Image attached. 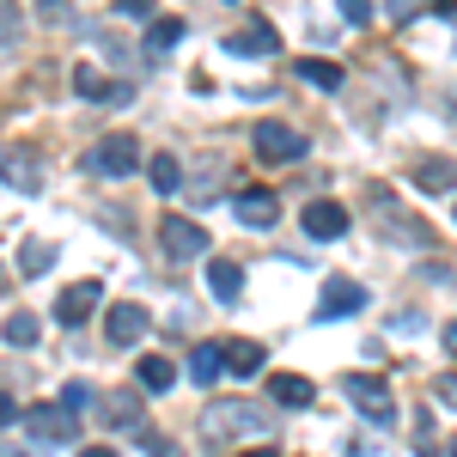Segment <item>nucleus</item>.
Instances as JSON below:
<instances>
[{
	"instance_id": "20e7f679",
	"label": "nucleus",
	"mask_w": 457,
	"mask_h": 457,
	"mask_svg": "<svg viewBox=\"0 0 457 457\" xmlns=\"http://www.w3.org/2000/svg\"><path fill=\"white\" fill-rule=\"evenodd\" d=\"M342 396H348V403L360 409V415H366V421H378V427L396 421V403H390L385 378H372V372H342Z\"/></svg>"
},
{
	"instance_id": "2f4dec72",
	"label": "nucleus",
	"mask_w": 457,
	"mask_h": 457,
	"mask_svg": "<svg viewBox=\"0 0 457 457\" xmlns=\"http://www.w3.org/2000/svg\"><path fill=\"white\" fill-rule=\"evenodd\" d=\"M385 12H390V25H409L421 12V0H385Z\"/></svg>"
},
{
	"instance_id": "b1692460",
	"label": "nucleus",
	"mask_w": 457,
	"mask_h": 457,
	"mask_svg": "<svg viewBox=\"0 0 457 457\" xmlns=\"http://www.w3.org/2000/svg\"><path fill=\"white\" fill-rule=\"evenodd\" d=\"M220 372H226V348H213V342L189 348V378H195V385H213Z\"/></svg>"
},
{
	"instance_id": "aec40b11",
	"label": "nucleus",
	"mask_w": 457,
	"mask_h": 457,
	"mask_svg": "<svg viewBox=\"0 0 457 457\" xmlns=\"http://www.w3.org/2000/svg\"><path fill=\"white\" fill-rule=\"evenodd\" d=\"M146 177H153L159 195H177V189H183V159H177V153H153V159H146Z\"/></svg>"
},
{
	"instance_id": "f03ea898",
	"label": "nucleus",
	"mask_w": 457,
	"mask_h": 457,
	"mask_svg": "<svg viewBox=\"0 0 457 457\" xmlns=\"http://www.w3.org/2000/svg\"><path fill=\"white\" fill-rule=\"evenodd\" d=\"M366 208H372V226H378V238H385V245H396V250H433V226H427V220L409 208L396 189L378 183V189L366 195Z\"/></svg>"
},
{
	"instance_id": "ea45409f",
	"label": "nucleus",
	"mask_w": 457,
	"mask_h": 457,
	"mask_svg": "<svg viewBox=\"0 0 457 457\" xmlns=\"http://www.w3.org/2000/svg\"><path fill=\"white\" fill-rule=\"evenodd\" d=\"M86 457H116V452H110V445H86Z\"/></svg>"
},
{
	"instance_id": "6ab92c4d",
	"label": "nucleus",
	"mask_w": 457,
	"mask_h": 457,
	"mask_svg": "<svg viewBox=\"0 0 457 457\" xmlns=\"http://www.w3.org/2000/svg\"><path fill=\"white\" fill-rule=\"evenodd\" d=\"M415 183H421L427 195H452L457 189V165L452 159H421V165H415Z\"/></svg>"
},
{
	"instance_id": "7ed1b4c3",
	"label": "nucleus",
	"mask_w": 457,
	"mask_h": 457,
	"mask_svg": "<svg viewBox=\"0 0 457 457\" xmlns=\"http://www.w3.org/2000/svg\"><path fill=\"white\" fill-rule=\"evenodd\" d=\"M92 177H129L141 165V141L135 135H104L98 146H86V159H79Z\"/></svg>"
},
{
	"instance_id": "1a4fd4ad",
	"label": "nucleus",
	"mask_w": 457,
	"mask_h": 457,
	"mask_svg": "<svg viewBox=\"0 0 457 457\" xmlns=\"http://www.w3.org/2000/svg\"><path fill=\"white\" fill-rule=\"evenodd\" d=\"M159 238H165V256H171V262L208 256V232H202L195 220H183V213H165V220H159Z\"/></svg>"
},
{
	"instance_id": "4be33fe9",
	"label": "nucleus",
	"mask_w": 457,
	"mask_h": 457,
	"mask_svg": "<svg viewBox=\"0 0 457 457\" xmlns=\"http://www.w3.org/2000/svg\"><path fill=\"white\" fill-rule=\"evenodd\" d=\"M262 360H269L262 342H232V348H226V372H232V378H256Z\"/></svg>"
},
{
	"instance_id": "6e6552de",
	"label": "nucleus",
	"mask_w": 457,
	"mask_h": 457,
	"mask_svg": "<svg viewBox=\"0 0 457 457\" xmlns=\"http://www.w3.org/2000/svg\"><path fill=\"white\" fill-rule=\"evenodd\" d=\"M353 312H366V287L348 281V275L323 281V293H317V305H312L317 323H336V317H353Z\"/></svg>"
},
{
	"instance_id": "a19ab883",
	"label": "nucleus",
	"mask_w": 457,
	"mask_h": 457,
	"mask_svg": "<svg viewBox=\"0 0 457 457\" xmlns=\"http://www.w3.org/2000/svg\"><path fill=\"white\" fill-rule=\"evenodd\" d=\"M452 457H457V445H452Z\"/></svg>"
},
{
	"instance_id": "423d86ee",
	"label": "nucleus",
	"mask_w": 457,
	"mask_h": 457,
	"mask_svg": "<svg viewBox=\"0 0 457 457\" xmlns=\"http://www.w3.org/2000/svg\"><path fill=\"white\" fill-rule=\"evenodd\" d=\"M250 141H256V159H262V165H299V159H305V135L287 129V122H275V116L256 122Z\"/></svg>"
},
{
	"instance_id": "4c0bfd02",
	"label": "nucleus",
	"mask_w": 457,
	"mask_h": 457,
	"mask_svg": "<svg viewBox=\"0 0 457 457\" xmlns=\"http://www.w3.org/2000/svg\"><path fill=\"white\" fill-rule=\"evenodd\" d=\"M433 12H445V19H452V12H457V0H433Z\"/></svg>"
},
{
	"instance_id": "5701e85b",
	"label": "nucleus",
	"mask_w": 457,
	"mask_h": 457,
	"mask_svg": "<svg viewBox=\"0 0 457 457\" xmlns=\"http://www.w3.org/2000/svg\"><path fill=\"white\" fill-rule=\"evenodd\" d=\"M135 378H141L146 390H171L177 385V366L165 360V353H141V360H135Z\"/></svg>"
},
{
	"instance_id": "f257e3e1",
	"label": "nucleus",
	"mask_w": 457,
	"mask_h": 457,
	"mask_svg": "<svg viewBox=\"0 0 457 457\" xmlns=\"http://www.w3.org/2000/svg\"><path fill=\"white\" fill-rule=\"evenodd\" d=\"M202 433L220 439V445H250V439H269L275 433V415L245 403V396H220V403L202 409Z\"/></svg>"
},
{
	"instance_id": "a211bd4d",
	"label": "nucleus",
	"mask_w": 457,
	"mask_h": 457,
	"mask_svg": "<svg viewBox=\"0 0 457 457\" xmlns=\"http://www.w3.org/2000/svg\"><path fill=\"white\" fill-rule=\"evenodd\" d=\"M269 396H275V403H281V409H312V378H299V372H275V378H269Z\"/></svg>"
},
{
	"instance_id": "cd10ccee",
	"label": "nucleus",
	"mask_w": 457,
	"mask_h": 457,
	"mask_svg": "<svg viewBox=\"0 0 457 457\" xmlns=\"http://www.w3.org/2000/svg\"><path fill=\"white\" fill-rule=\"evenodd\" d=\"M104 415L116 427H141V396H135V390H116V396L104 403Z\"/></svg>"
},
{
	"instance_id": "58836bf2",
	"label": "nucleus",
	"mask_w": 457,
	"mask_h": 457,
	"mask_svg": "<svg viewBox=\"0 0 457 457\" xmlns=\"http://www.w3.org/2000/svg\"><path fill=\"white\" fill-rule=\"evenodd\" d=\"M0 457H31V452L25 445H0Z\"/></svg>"
},
{
	"instance_id": "a878e982",
	"label": "nucleus",
	"mask_w": 457,
	"mask_h": 457,
	"mask_svg": "<svg viewBox=\"0 0 457 457\" xmlns=\"http://www.w3.org/2000/svg\"><path fill=\"white\" fill-rule=\"evenodd\" d=\"M299 79H305V86H317V92H336V86H342V68H336V62L305 55V62H299Z\"/></svg>"
},
{
	"instance_id": "c85d7f7f",
	"label": "nucleus",
	"mask_w": 457,
	"mask_h": 457,
	"mask_svg": "<svg viewBox=\"0 0 457 457\" xmlns=\"http://www.w3.org/2000/svg\"><path fill=\"white\" fill-rule=\"evenodd\" d=\"M62 409H68V415H92V409H98V390L73 378V385H62Z\"/></svg>"
},
{
	"instance_id": "473e14b6",
	"label": "nucleus",
	"mask_w": 457,
	"mask_h": 457,
	"mask_svg": "<svg viewBox=\"0 0 457 457\" xmlns=\"http://www.w3.org/2000/svg\"><path fill=\"white\" fill-rule=\"evenodd\" d=\"M37 12H43L49 25H68V0H37Z\"/></svg>"
},
{
	"instance_id": "c9c22d12",
	"label": "nucleus",
	"mask_w": 457,
	"mask_h": 457,
	"mask_svg": "<svg viewBox=\"0 0 457 457\" xmlns=\"http://www.w3.org/2000/svg\"><path fill=\"white\" fill-rule=\"evenodd\" d=\"M6 421H19V403H12V396L0 390V427H6Z\"/></svg>"
},
{
	"instance_id": "dca6fc26",
	"label": "nucleus",
	"mask_w": 457,
	"mask_h": 457,
	"mask_svg": "<svg viewBox=\"0 0 457 457\" xmlns=\"http://www.w3.org/2000/svg\"><path fill=\"white\" fill-rule=\"evenodd\" d=\"M208 293L220 305H238V299H245V269H238L232 256H213L208 262Z\"/></svg>"
},
{
	"instance_id": "bb28decb",
	"label": "nucleus",
	"mask_w": 457,
	"mask_h": 457,
	"mask_svg": "<svg viewBox=\"0 0 457 457\" xmlns=\"http://www.w3.org/2000/svg\"><path fill=\"white\" fill-rule=\"evenodd\" d=\"M19 269H25V275H49V269H55V245H49V238H31V245L19 250Z\"/></svg>"
},
{
	"instance_id": "79ce46f5",
	"label": "nucleus",
	"mask_w": 457,
	"mask_h": 457,
	"mask_svg": "<svg viewBox=\"0 0 457 457\" xmlns=\"http://www.w3.org/2000/svg\"><path fill=\"white\" fill-rule=\"evenodd\" d=\"M0 281H6V275H0Z\"/></svg>"
},
{
	"instance_id": "c756f323",
	"label": "nucleus",
	"mask_w": 457,
	"mask_h": 457,
	"mask_svg": "<svg viewBox=\"0 0 457 457\" xmlns=\"http://www.w3.org/2000/svg\"><path fill=\"white\" fill-rule=\"evenodd\" d=\"M110 12H116V19H141V25L159 19V6H153V0H110Z\"/></svg>"
},
{
	"instance_id": "72a5a7b5",
	"label": "nucleus",
	"mask_w": 457,
	"mask_h": 457,
	"mask_svg": "<svg viewBox=\"0 0 457 457\" xmlns=\"http://www.w3.org/2000/svg\"><path fill=\"white\" fill-rule=\"evenodd\" d=\"M12 37H19V12H12V6H0V43H12Z\"/></svg>"
},
{
	"instance_id": "7c9ffc66",
	"label": "nucleus",
	"mask_w": 457,
	"mask_h": 457,
	"mask_svg": "<svg viewBox=\"0 0 457 457\" xmlns=\"http://www.w3.org/2000/svg\"><path fill=\"white\" fill-rule=\"evenodd\" d=\"M348 25H372V0H336Z\"/></svg>"
},
{
	"instance_id": "f3484780",
	"label": "nucleus",
	"mask_w": 457,
	"mask_h": 457,
	"mask_svg": "<svg viewBox=\"0 0 457 457\" xmlns=\"http://www.w3.org/2000/svg\"><path fill=\"white\" fill-rule=\"evenodd\" d=\"M305 232H312L317 245L342 238V232H348V208H342V202H312V208H305Z\"/></svg>"
},
{
	"instance_id": "ddd939ff",
	"label": "nucleus",
	"mask_w": 457,
	"mask_h": 457,
	"mask_svg": "<svg viewBox=\"0 0 457 457\" xmlns=\"http://www.w3.org/2000/svg\"><path fill=\"white\" fill-rule=\"evenodd\" d=\"M275 49H281V37H275V25H262V19H250V25H238V31H226V55L256 62V55H275Z\"/></svg>"
},
{
	"instance_id": "4468645a",
	"label": "nucleus",
	"mask_w": 457,
	"mask_h": 457,
	"mask_svg": "<svg viewBox=\"0 0 457 457\" xmlns=\"http://www.w3.org/2000/svg\"><path fill=\"white\" fill-rule=\"evenodd\" d=\"M98 299H104V287L98 281H73L62 299H55V323H68V329H79L86 317L98 312Z\"/></svg>"
},
{
	"instance_id": "39448f33",
	"label": "nucleus",
	"mask_w": 457,
	"mask_h": 457,
	"mask_svg": "<svg viewBox=\"0 0 457 457\" xmlns=\"http://www.w3.org/2000/svg\"><path fill=\"white\" fill-rule=\"evenodd\" d=\"M0 183H6L12 195H37V189H43V159H37V146H25V141L0 146Z\"/></svg>"
},
{
	"instance_id": "412c9836",
	"label": "nucleus",
	"mask_w": 457,
	"mask_h": 457,
	"mask_svg": "<svg viewBox=\"0 0 457 457\" xmlns=\"http://www.w3.org/2000/svg\"><path fill=\"white\" fill-rule=\"evenodd\" d=\"M183 31H189V25H183V19H153V25H146V55H171L177 43H183Z\"/></svg>"
},
{
	"instance_id": "9b49d317",
	"label": "nucleus",
	"mask_w": 457,
	"mask_h": 457,
	"mask_svg": "<svg viewBox=\"0 0 457 457\" xmlns=\"http://www.w3.org/2000/svg\"><path fill=\"white\" fill-rule=\"evenodd\" d=\"M73 92H79V98H86V104H135V86H129V79H104V73L98 68H86V62H79V68H73Z\"/></svg>"
},
{
	"instance_id": "393cba45",
	"label": "nucleus",
	"mask_w": 457,
	"mask_h": 457,
	"mask_svg": "<svg viewBox=\"0 0 457 457\" xmlns=\"http://www.w3.org/2000/svg\"><path fill=\"white\" fill-rule=\"evenodd\" d=\"M0 336H6L12 348H37V342H43V323H37V312H12L0 323Z\"/></svg>"
},
{
	"instance_id": "0eeeda50",
	"label": "nucleus",
	"mask_w": 457,
	"mask_h": 457,
	"mask_svg": "<svg viewBox=\"0 0 457 457\" xmlns=\"http://www.w3.org/2000/svg\"><path fill=\"white\" fill-rule=\"evenodd\" d=\"M25 427H31L37 445H73V439H79V415H68L62 403H37V409H25Z\"/></svg>"
},
{
	"instance_id": "9d476101",
	"label": "nucleus",
	"mask_w": 457,
	"mask_h": 457,
	"mask_svg": "<svg viewBox=\"0 0 457 457\" xmlns=\"http://www.w3.org/2000/svg\"><path fill=\"white\" fill-rule=\"evenodd\" d=\"M146 329H153V317H146L141 299H122V305H110V317H104V342H110V348H135Z\"/></svg>"
},
{
	"instance_id": "f8f14e48",
	"label": "nucleus",
	"mask_w": 457,
	"mask_h": 457,
	"mask_svg": "<svg viewBox=\"0 0 457 457\" xmlns=\"http://www.w3.org/2000/svg\"><path fill=\"white\" fill-rule=\"evenodd\" d=\"M220 177H226V159H220V153H202V159L183 171V202H195V208L213 202V195H220Z\"/></svg>"
},
{
	"instance_id": "f704fd0d",
	"label": "nucleus",
	"mask_w": 457,
	"mask_h": 457,
	"mask_svg": "<svg viewBox=\"0 0 457 457\" xmlns=\"http://www.w3.org/2000/svg\"><path fill=\"white\" fill-rule=\"evenodd\" d=\"M433 390H439V403H452V409H457V372H445V378H439Z\"/></svg>"
},
{
	"instance_id": "e433bc0d",
	"label": "nucleus",
	"mask_w": 457,
	"mask_h": 457,
	"mask_svg": "<svg viewBox=\"0 0 457 457\" xmlns=\"http://www.w3.org/2000/svg\"><path fill=\"white\" fill-rule=\"evenodd\" d=\"M445 348L457 353V317H452V323H445Z\"/></svg>"
},
{
	"instance_id": "2eb2a0df",
	"label": "nucleus",
	"mask_w": 457,
	"mask_h": 457,
	"mask_svg": "<svg viewBox=\"0 0 457 457\" xmlns=\"http://www.w3.org/2000/svg\"><path fill=\"white\" fill-rule=\"evenodd\" d=\"M232 213H238L245 226L262 232V226H275V220H281V195H275V189H238V195H232Z\"/></svg>"
}]
</instances>
